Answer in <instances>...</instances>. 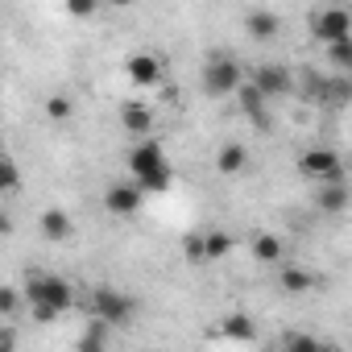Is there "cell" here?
Here are the masks:
<instances>
[{
    "instance_id": "29",
    "label": "cell",
    "mask_w": 352,
    "mask_h": 352,
    "mask_svg": "<svg viewBox=\"0 0 352 352\" xmlns=\"http://www.w3.org/2000/svg\"><path fill=\"white\" fill-rule=\"evenodd\" d=\"M13 311H17V290H5V294H0V315L13 319Z\"/></svg>"
},
{
    "instance_id": "27",
    "label": "cell",
    "mask_w": 352,
    "mask_h": 352,
    "mask_svg": "<svg viewBox=\"0 0 352 352\" xmlns=\"http://www.w3.org/2000/svg\"><path fill=\"white\" fill-rule=\"evenodd\" d=\"M183 257L187 261H208V245H204V232H191L183 241Z\"/></svg>"
},
{
    "instance_id": "8",
    "label": "cell",
    "mask_w": 352,
    "mask_h": 352,
    "mask_svg": "<svg viewBox=\"0 0 352 352\" xmlns=\"http://www.w3.org/2000/svg\"><path fill=\"white\" fill-rule=\"evenodd\" d=\"M253 83H257L270 100L294 91V75H290V67H282V63H261V67L253 71Z\"/></svg>"
},
{
    "instance_id": "4",
    "label": "cell",
    "mask_w": 352,
    "mask_h": 352,
    "mask_svg": "<svg viewBox=\"0 0 352 352\" xmlns=\"http://www.w3.org/2000/svg\"><path fill=\"white\" fill-rule=\"evenodd\" d=\"M87 307H91V319H104L112 327H120V323H129L137 315V302L129 294H120L116 286H96L91 298H87Z\"/></svg>"
},
{
    "instance_id": "20",
    "label": "cell",
    "mask_w": 352,
    "mask_h": 352,
    "mask_svg": "<svg viewBox=\"0 0 352 352\" xmlns=\"http://www.w3.org/2000/svg\"><path fill=\"white\" fill-rule=\"evenodd\" d=\"M224 336H228V340H236V344H249V340H257V331H253V319H249V315H241V311L224 319Z\"/></svg>"
},
{
    "instance_id": "16",
    "label": "cell",
    "mask_w": 352,
    "mask_h": 352,
    "mask_svg": "<svg viewBox=\"0 0 352 352\" xmlns=\"http://www.w3.org/2000/svg\"><path fill=\"white\" fill-rule=\"evenodd\" d=\"M120 124H124V133L145 137V133L153 129V112H149L145 104H124V108H120Z\"/></svg>"
},
{
    "instance_id": "17",
    "label": "cell",
    "mask_w": 352,
    "mask_h": 352,
    "mask_svg": "<svg viewBox=\"0 0 352 352\" xmlns=\"http://www.w3.org/2000/svg\"><path fill=\"white\" fill-rule=\"evenodd\" d=\"M278 286H282V294H307V290L315 286V274L302 270V265H286V270L278 274Z\"/></svg>"
},
{
    "instance_id": "2",
    "label": "cell",
    "mask_w": 352,
    "mask_h": 352,
    "mask_svg": "<svg viewBox=\"0 0 352 352\" xmlns=\"http://www.w3.org/2000/svg\"><path fill=\"white\" fill-rule=\"evenodd\" d=\"M298 174L311 183H336V179H344V157L331 145H311L298 153Z\"/></svg>"
},
{
    "instance_id": "21",
    "label": "cell",
    "mask_w": 352,
    "mask_h": 352,
    "mask_svg": "<svg viewBox=\"0 0 352 352\" xmlns=\"http://www.w3.org/2000/svg\"><path fill=\"white\" fill-rule=\"evenodd\" d=\"M323 50H327V63H331L336 71H352V34H348V38L327 42Z\"/></svg>"
},
{
    "instance_id": "14",
    "label": "cell",
    "mask_w": 352,
    "mask_h": 352,
    "mask_svg": "<svg viewBox=\"0 0 352 352\" xmlns=\"http://www.w3.org/2000/svg\"><path fill=\"white\" fill-rule=\"evenodd\" d=\"M249 253H253L257 265H278L282 253H286V245H282V236H274V232H257V236L249 241Z\"/></svg>"
},
{
    "instance_id": "10",
    "label": "cell",
    "mask_w": 352,
    "mask_h": 352,
    "mask_svg": "<svg viewBox=\"0 0 352 352\" xmlns=\"http://www.w3.org/2000/svg\"><path fill=\"white\" fill-rule=\"evenodd\" d=\"M124 75L133 79V87H153L162 79V58L153 50H137L124 58Z\"/></svg>"
},
{
    "instance_id": "22",
    "label": "cell",
    "mask_w": 352,
    "mask_h": 352,
    "mask_svg": "<svg viewBox=\"0 0 352 352\" xmlns=\"http://www.w3.org/2000/svg\"><path fill=\"white\" fill-rule=\"evenodd\" d=\"M71 116H75V100H71V96H63V91H58V96H50V100H46V120L67 124Z\"/></svg>"
},
{
    "instance_id": "5",
    "label": "cell",
    "mask_w": 352,
    "mask_h": 352,
    "mask_svg": "<svg viewBox=\"0 0 352 352\" xmlns=\"http://www.w3.org/2000/svg\"><path fill=\"white\" fill-rule=\"evenodd\" d=\"M141 199H145V187L133 179V174H129V179H120V183H108L104 187V212L108 216H137L141 212Z\"/></svg>"
},
{
    "instance_id": "11",
    "label": "cell",
    "mask_w": 352,
    "mask_h": 352,
    "mask_svg": "<svg viewBox=\"0 0 352 352\" xmlns=\"http://www.w3.org/2000/svg\"><path fill=\"white\" fill-rule=\"evenodd\" d=\"M348 204H352L348 179H336V183H319V191H315V208H319L323 216H340V212H348Z\"/></svg>"
},
{
    "instance_id": "28",
    "label": "cell",
    "mask_w": 352,
    "mask_h": 352,
    "mask_svg": "<svg viewBox=\"0 0 352 352\" xmlns=\"http://www.w3.org/2000/svg\"><path fill=\"white\" fill-rule=\"evenodd\" d=\"M278 344H286V348H319V340L315 336H302V331H286Z\"/></svg>"
},
{
    "instance_id": "24",
    "label": "cell",
    "mask_w": 352,
    "mask_h": 352,
    "mask_svg": "<svg viewBox=\"0 0 352 352\" xmlns=\"http://www.w3.org/2000/svg\"><path fill=\"white\" fill-rule=\"evenodd\" d=\"M108 327H112V323H104V319H91L87 336H79V348H83V352H96V348H104V344H108Z\"/></svg>"
},
{
    "instance_id": "13",
    "label": "cell",
    "mask_w": 352,
    "mask_h": 352,
    "mask_svg": "<svg viewBox=\"0 0 352 352\" xmlns=\"http://www.w3.org/2000/svg\"><path fill=\"white\" fill-rule=\"evenodd\" d=\"M38 228H42V236L54 241V245L71 241V232H75V224H71V216H67L63 208H46V212L38 216Z\"/></svg>"
},
{
    "instance_id": "23",
    "label": "cell",
    "mask_w": 352,
    "mask_h": 352,
    "mask_svg": "<svg viewBox=\"0 0 352 352\" xmlns=\"http://www.w3.org/2000/svg\"><path fill=\"white\" fill-rule=\"evenodd\" d=\"M204 245H208V261H220V257H228V253H232V245H236V241H232L228 232H220V228H216V232H204Z\"/></svg>"
},
{
    "instance_id": "7",
    "label": "cell",
    "mask_w": 352,
    "mask_h": 352,
    "mask_svg": "<svg viewBox=\"0 0 352 352\" xmlns=\"http://www.w3.org/2000/svg\"><path fill=\"white\" fill-rule=\"evenodd\" d=\"M124 166H129V174H133V179H141V174H149V170L166 166V149H162V141H153V137L137 141V145L124 153Z\"/></svg>"
},
{
    "instance_id": "12",
    "label": "cell",
    "mask_w": 352,
    "mask_h": 352,
    "mask_svg": "<svg viewBox=\"0 0 352 352\" xmlns=\"http://www.w3.org/2000/svg\"><path fill=\"white\" fill-rule=\"evenodd\" d=\"M245 34H249L253 42H274V38L282 34V21H278V13H270V9H253V13L245 17Z\"/></svg>"
},
{
    "instance_id": "1",
    "label": "cell",
    "mask_w": 352,
    "mask_h": 352,
    "mask_svg": "<svg viewBox=\"0 0 352 352\" xmlns=\"http://www.w3.org/2000/svg\"><path fill=\"white\" fill-rule=\"evenodd\" d=\"M245 83V71L232 54L224 50H212V58L204 63V91L212 100H224V96H236V87Z\"/></svg>"
},
{
    "instance_id": "30",
    "label": "cell",
    "mask_w": 352,
    "mask_h": 352,
    "mask_svg": "<svg viewBox=\"0 0 352 352\" xmlns=\"http://www.w3.org/2000/svg\"><path fill=\"white\" fill-rule=\"evenodd\" d=\"M104 5H108V9H129L133 0H104Z\"/></svg>"
},
{
    "instance_id": "15",
    "label": "cell",
    "mask_w": 352,
    "mask_h": 352,
    "mask_svg": "<svg viewBox=\"0 0 352 352\" xmlns=\"http://www.w3.org/2000/svg\"><path fill=\"white\" fill-rule=\"evenodd\" d=\"M245 166H249V149L241 141H224L220 153H216V170L224 174V179H232V174H241Z\"/></svg>"
},
{
    "instance_id": "6",
    "label": "cell",
    "mask_w": 352,
    "mask_h": 352,
    "mask_svg": "<svg viewBox=\"0 0 352 352\" xmlns=\"http://www.w3.org/2000/svg\"><path fill=\"white\" fill-rule=\"evenodd\" d=\"M311 34L327 46V42H336V38H348L352 34V13L344 9V5H323V9H315L311 13Z\"/></svg>"
},
{
    "instance_id": "18",
    "label": "cell",
    "mask_w": 352,
    "mask_h": 352,
    "mask_svg": "<svg viewBox=\"0 0 352 352\" xmlns=\"http://www.w3.org/2000/svg\"><path fill=\"white\" fill-rule=\"evenodd\" d=\"M137 183L145 187V195H162V191H170V183H174V170H170V162H166V166H157V170L141 174Z\"/></svg>"
},
{
    "instance_id": "25",
    "label": "cell",
    "mask_w": 352,
    "mask_h": 352,
    "mask_svg": "<svg viewBox=\"0 0 352 352\" xmlns=\"http://www.w3.org/2000/svg\"><path fill=\"white\" fill-rule=\"evenodd\" d=\"M0 191H5V195H17L21 191V174H17V162L13 157L0 162Z\"/></svg>"
},
{
    "instance_id": "26",
    "label": "cell",
    "mask_w": 352,
    "mask_h": 352,
    "mask_svg": "<svg viewBox=\"0 0 352 352\" xmlns=\"http://www.w3.org/2000/svg\"><path fill=\"white\" fill-rule=\"evenodd\" d=\"M100 5H104V0H63L67 17H75V21H87V17H96V13H100Z\"/></svg>"
},
{
    "instance_id": "3",
    "label": "cell",
    "mask_w": 352,
    "mask_h": 352,
    "mask_svg": "<svg viewBox=\"0 0 352 352\" xmlns=\"http://www.w3.org/2000/svg\"><path fill=\"white\" fill-rule=\"evenodd\" d=\"M25 298L30 302H42V307H54V311H71L75 302V290L63 274H34L25 282Z\"/></svg>"
},
{
    "instance_id": "9",
    "label": "cell",
    "mask_w": 352,
    "mask_h": 352,
    "mask_svg": "<svg viewBox=\"0 0 352 352\" xmlns=\"http://www.w3.org/2000/svg\"><path fill=\"white\" fill-rule=\"evenodd\" d=\"M265 100H270V96H265V91H261V87H257L253 79L236 87V104H241V112H245V116H249V120H253V124H257L261 133H265V129L274 124V116H270V108H265Z\"/></svg>"
},
{
    "instance_id": "19",
    "label": "cell",
    "mask_w": 352,
    "mask_h": 352,
    "mask_svg": "<svg viewBox=\"0 0 352 352\" xmlns=\"http://www.w3.org/2000/svg\"><path fill=\"white\" fill-rule=\"evenodd\" d=\"M311 83H315V96L327 100V104H331V100L340 104V100L352 96V83H348V79H311Z\"/></svg>"
}]
</instances>
